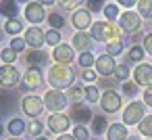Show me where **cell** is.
I'll use <instances>...</instances> for the list:
<instances>
[{
    "instance_id": "obj_1",
    "label": "cell",
    "mask_w": 152,
    "mask_h": 140,
    "mask_svg": "<svg viewBox=\"0 0 152 140\" xmlns=\"http://www.w3.org/2000/svg\"><path fill=\"white\" fill-rule=\"evenodd\" d=\"M73 82H75V71L69 67V65H52L50 71H48V84L52 86V90H65V88H73Z\"/></svg>"
},
{
    "instance_id": "obj_2",
    "label": "cell",
    "mask_w": 152,
    "mask_h": 140,
    "mask_svg": "<svg viewBox=\"0 0 152 140\" xmlns=\"http://www.w3.org/2000/svg\"><path fill=\"white\" fill-rule=\"evenodd\" d=\"M92 38L94 42H115V40H121V29L115 27L110 21H96L92 25Z\"/></svg>"
},
{
    "instance_id": "obj_3",
    "label": "cell",
    "mask_w": 152,
    "mask_h": 140,
    "mask_svg": "<svg viewBox=\"0 0 152 140\" xmlns=\"http://www.w3.org/2000/svg\"><path fill=\"white\" fill-rule=\"evenodd\" d=\"M144 117H146V102H140V100L129 102L123 111V123L125 125H140Z\"/></svg>"
},
{
    "instance_id": "obj_4",
    "label": "cell",
    "mask_w": 152,
    "mask_h": 140,
    "mask_svg": "<svg viewBox=\"0 0 152 140\" xmlns=\"http://www.w3.org/2000/svg\"><path fill=\"white\" fill-rule=\"evenodd\" d=\"M67 102H69V96L63 94L61 90H48L46 96H44V105H46V109L52 111V113H61V111L67 107Z\"/></svg>"
},
{
    "instance_id": "obj_5",
    "label": "cell",
    "mask_w": 152,
    "mask_h": 140,
    "mask_svg": "<svg viewBox=\"0 0 152 140\" xmlns=\"http://www.w3.org/2000/svg\"><path fill=\"white\" fill-rule=\"evenodd\" d=\"M44 98H40V96H36V94H27V96H23V100H21V109H23V113L27 115V117H38V115H42V111H44Z\"/></svg>"
},
{
    "instance_id": "obj_6",
    "label": "cell",
    "mask_w": 152,
    "mask_h": 140,
    "mask_svg": "<svg viewBox=\"0 0 152 140\" xmlns=\"http://www.w3.org/2000/svg\"><path fill=\"white\" fill-rule=\"evenodd\" d=\"M69 127H71V119H69L67 115H63V113H52V115L48 117V130H50L52 134L63 136V134H67Z\"/></svg>"
},
{
    "instance_id": "obj_7",
    "label": "cell",
    "mask_w": 152,
    "mask_h": 140,
    "mask_svg": "<svg viewBox=\"0 0 152 140\" xmlns=\"http://www.w3.org/2000/svg\"><path fill=\"white\" fill-rule=\"evenodd\" d=\"M19 80H21L19 77V69L15 65H2V69H0V86H2L4 90L15 88Z\"/></svg>"
},
{
    "instance_id": "obj_8",
    "label": "cell",
    "mask_w": 152,
    "mask_h": 140,
    "mask_svg": "<svg viewBox=\"0 0 152 140\" xmlns=\"http://www.w3.org/2000/svg\"><path fill=\"white\" fill-rule=\"evenodd\" d=\"M140 19H142V17H140V13L125 11V13L119 17V27H121L123 32H127V34L137 32V29H140V25H142V21H140Z\"/></svg>"
},
{
    "instance_id": "obj_9",
    "label": "cell",
    "mask_w": 152,
    "mask_h": 140,
    "mask_svg": "<svg viewBox=\"0 0 152 140\" xmlns=\"http://www.w3.org/2000/svg\"><path fill=\"white\" fill-rule=\"evenodd\" d=\"M23 86L27 90H40L44 86V75H42V69L40 67H29L23 75Z\"/></svg>"
},
{
    "instance_id": "obj_10",
    "label": "cell",
    "mask_w": 152,
    "mask_h": 140,
    "mask_svg": "<svg viewBox=\"0 0 152 140\" xmlns=\"http://www.w3.org/2000/svg\"><path fill=\"white\" fill-rule=\"evenodd\" d=\"M100 107L104 113H117L121 109V94L115 90H106L100 98Z\"/></svg>"
},
{
    "instance_id": "obj_11",
    "label": "cell",
    "mask_w": 152,
    "mask_h": 140,
    "mask_svg": "<svg viewBox=\"0 0 152 140\" xmlns=\"http://www.w3.org/2000/svg\"><path fill=\"white\" fill-rule=\"evenodd\" d=\"M133 80L137 86H146V88H152V65L148 63H140L133 71Z\"/></svg>"
},
{
    "instance_id": "obj_12",
    "label": "cell",
    "mask_w": 152,
    "mask_h": 140,
    "mask_svg": "<svg viewBox=\"0 0 152 140\" xmlns=\"http://www.w3.org/2000/svg\"><path fill=\"white\" fill-rule=\"evenodd\" d=\"M25 19L29 23H42L46 19V9L44 2H29L25 7Z\"/></svg>"
},
{
    "instance_id": "obj_13",
    "label": "cell",
    "mask_w": 152,
    "mask_h": 140,
    "mask_svg": "<svg viewBox=\"0 0 152 140\" xmlns=\"http://www.w3.org/2000/svg\"><path fill=\"white\" fill-rule=\"evenodd\" d=\"M25 42H27L31 48L40 50V48L44 46V42H46V32H44L42 27L34 25V27H29V29L25 32Z\"/></svg>"
},
{
    "instance_id": "obj_14",
    "label": "cell",
    "mask_w": 152,
    "mask_h": 140,
    "mask_svg": "<svg viewBox=\"0 0 152 140\" xmlns=\"http://www.w3.org/2000/svg\"><path fill=\"white\" fill-rule=\"evenodd\" d=\"M92 46H94V38L92 34H86V32H77L73 36V48L79 52V55H86V52H92Z\"/></svg>"
},
{
    "instance_id": "obj_15",
    "label": "cell",
    "mask_w": 152,
    "mask_h": 140,
    "mask_svg": "<svg viewBox=\"0 0 152 140\" xmlns=\"http://www.w3.org/2000/svg\"><path fill=\"white\" fill-rule=\"evenodd\" d=\"M52 57H54V61L58 65H69L75 59V48L69 46V44H61V46H56L52 50Z\"/></svg>"
},
{
    "instance_id": "obj_16",
    "label": "cell",
    "mask_w": 152,
    "mask_h": 140,
    "mask_svg": "<svg viewBox=\"0 0 152 140\" xmlns=\"http://www.w3.org/2000/svg\"><path fill=\"white\" fill-rule=\"evenodd\" d=\"M73 27L77 29V32H83V29H88V27H92L94 23H92V13L88 11V9H79V11H75L73 13Z\"/></svg>"
},
{
    "instance_id": "obj_17",
    "label": "cell",
    "mask_w": 152,
    "mask_h": 140,
    "mask_svg": "<svg viewBox=\"0 0 152 140\" xmlns=\"http://www.w3.org/2000/svg\"><path fill=\"white\" fill-rule=\"evenodd\" d=\"M115 69H117V63H115V59L110 55H100L96 59V71H98V75L106 77V75L115 73Z\"/></svg>"
},
{
    "instance_id": "obj_18",
    "label": "cell",
    "mask_w": 152,
    "mask_h": 140,
    "mask_svg": "<svg viewBox=\"0 0 152 140\" xmlns=\"http://www.w3.org/2000/svg\"><path fill=\"white\" fill-rule=\"evenodd\" d=\"M129 134H127V125L125 123H113L108 125V132H106V140H127Z\"/></svg>"
},
{
    "instance_id": "obj_19",
    "label": "cell",
    "mask_w": 152,
    "mask_h": 140,
    "mask_svg": "<svg viewBox=\"0 0 152 140\" xmlns=\"http://www.w3.org/2000/svg\"><path fill=\"white\" fill-rule=\"evenodd\" d=\"M73 119L77 121V125H83V123L92 121L94 117H92L90 107H86V105H75V107H73Z\"/></svg>"
},
{
    "instance_id": "obj_20",
    "label": "cell",
    "mask_w": 152,
    "mask_h": 140,
    "mask_svg": "<svg viewBox=\"0 0 152 140\" xmlns=\"http://www.w3.org/2000/svg\"><path fill=\"white\" fill-rule=\"evenodd\" d=\"M46 59H48V55L42 52V50H29V55L25 57V61H27L29 67H42L46 63Z\"/></svg>"
},
{
    "instance_id": "obj_21",
    "label": "cell",
    "mask_w": 152,
    "mask_h": 140,
    "mask_svg": "<svg viewBox=\"0 0 152 140\" xmlns=\"http://www.w3.org/2000/svg\"><path fill=\"white\" fill-rule=\"evenodd\" d=\"M67 96H69V100H71L73 105H81V100H83V96H86V88H83V86H73Z\"/></svg>"
},
{
    "instance_id": "obj_22",
    "label": "cell",
    "mask_w": 152,
    "mask_h": 140,
    "mask_svg": "<svg viewBox=\"0 0 152 140\" xmlns=\"http://www.w3.org/2000/svg\"><path fill=\"white\" fill-rule=\"evenodd\" d=\"M4 32L11 34V36H17L23 32V21L19 19H11V21H4Z\"/></svg>"
},
{
    "instance_id": "obj_23",
    "label": "cell",
    "mask_w": 152,
    "mask_h": 140,
    "mask_svg": "<svg viewBox=\"0 0 152 140\" xmlns=\"http://www.w3.org/2000/svg\"><path fill=\"white\" fill-rule=\"evenodd\" d=\"M25 130H27V127H25V121H21L19 117H13V119L9 121V132H11L13 136H21Z\"/></svg>"
},
{
    "instance_id": "obj_24",
    "label": "cell",
    "mask_w": 152,
    "mask_h": 140,
    "mask_svg": "<svg viewBox=\"0 0 152 140\" xmlns=\"http://www.w3.org/2000/svg\"><path fill=\"white\" fill-rule=\"evenodd\" d=\"M92 130H94V134H96V136H98V134H102V132H108V125H106L104 115H96V117L92 119Z\"/></svg>"
},
{
    "instance_id": "obj_25",
    "label": "cell",
    "mask_w": 152,
    "mask_h": 140,
    "mask_svg": "<svg viewBox=\"0 0 152 140\" xmlns=\"http://www.w3.org/2000/svg\"><path fill=\"white\" fill-rule=\"evenodd\" d=\"M137 130H140L142 136H146V138L152 140V115H146V117L142 119V123L137 125Z\"/></svg>"
},
{
    "instance_id": "obj_26",
    "label": "cell",
    "mask_w": 152,
    "mask_h": 140,
    "mask_svg": "<svg viewBox=\"0 0 152 140\" xmlns=\"http://www.w3.org/2000/svg\"><path fill=\"white\" fill-rule=\"evenodd\" d=\"M135 7H137V13H140V17L152 19V0H140V2H137Z\"/></svg>"
},
{
    "instance_id": "obj_27",
    "label": "cell",
    "mask_w": 152,
    "mask_h": 140,
    "mask_svg": "<svg viewBox=\"0 0 152 140\" xmlns=\"http://www.w3.org/2000/svg\"><path fill=\"white\" fill-rule=\"evenodd\" d=\"M15 15H17V4L15 2H2V17L7 21H11V19H17Z\"/></svg>"
},
{
    "instance_id": "obj_28",
    "label": "cell",
    "mask_w": 152,
    "mask_h": 140,
    "mask_svg": "<svg viewBox=\"0 0 152 140\" xmlns=\"http://www.w3.org/2000/svg\"><path fill=\"white\" fill-rule=\"evenodd\" d=\"M121 52H123V40H115V42L106 44V55H110L113 59L117 55H121Z\"/></svg>"
},
{
    "instance_id": "obj_29",
    "label": "cell",
    "mask_w": 152,
    "mask_h": 140,
    "mask_svg": "<svg viewBox=\"0 0 152 140\" xmlns=\"http://www.w3.org/2000/svg\"><path fill=\"white\" fill-rule=\"evenodd\" d=\"M48 23H50L52 29L58 32V29L65 25V19H63V15H58V13H50V15H48Z\"/></svg>"
},
{
    "instance_id": "obj_30",
    "label": "cell",
    "mask_w": 152,
    "mask_h": 140,
    "mask_svg": "<svg viewBox=\"0 0 152 140\" xmlns=\"http://www.w3.org/2000/svg\"><path fill=\"white\" fill-rule=\"evenodd\" d=\"M79 65L83 69H90L92 65H96V57L92 52H86V55H79Z\"/></svg>"
},
{
    "instance_id": "obj_31",
    "label": "cell",
    "mask_w": 152,
    "mask_h": 140,
    "mask_svg": "<svg viewBox=\"0 0 152 140\" xmlns=\"http://www.w3.org/2000/svg\"><path fill=\"white\" fill-rule=\"evenodd\" d=\"M15 61H17V52H15L11 46L4 48V50H2V63H4V65H13Z\"/></svg>"
},
{
    "instance_id": "obj_32",
    "label": "cell",
    "mask_w": 152,
    "mask_h": 140,
    "mask_svg": "<svg viewBox=\"0 0 152 140\" xmlns=\"http://www.w3.org/2000/svg\"><path fill=\"white\" fill-rule=\"evenodd\" d=\"M86 98H88L90 102H96V100H100L102 96H100V90H98L96 86H86Z\"/></svg>"
},
{
    "instance_id": "obj_33",
    "label": "cell",
    "mask_w": 152,
    "mask_h": 140,
    "mask_svg": "<svg viewBox=\"0 0 152 140\" xmlns=\"http://www.w3.org/2000/svg\"><path fill=\"white\" fill-rule=\"evenodd\" d=\"M46 42H48V44H52L54 48H56V46H61V34H58L56 29L46 32Z\"/></svg>"
},
{
    "instance_id": "obj_34",
    "label": "cell",
    "mask_w": 152,
    "mask_h": 140,
    "mask_svg": "<svg viewBox=\"0 0 152 140\" xmlns=\"http://www.w3.org/2000/svg\"><path fill=\"white\" fill-rule=\"evenodd\" d=\"M127 57H129L131 61H137V63H140V61L144 59V48H142V46H131Z\"/></svg>"
},
{
    "instance_id": "obj_35",
    "label": "cell",
    "mask_w": 152,
    "mask_h": 140,
    "mask_svg": "<svg viewBox=\"0 0 152 140\" xmlns=\"http://www.w3.org/2000/svg\"><path fill=\"white\" fill-rule=\"evenodd\" d=\"M73 136H75L77 140H88V138H90V132H88L86 125H75V127H73Z\"/></svg>"
},
{
    "instance_id": "obj_36",
    "label": "cell",
    "mask_w": 152,
    "mask_h": 140,
    "mask_svg": "<svg viewBox=\"0 0 152 140\" xmlns=\"http://www.w3.org/2000/svg\"><path fill=\"white\" fill-rule=\"evenodd\" d=\"M104 15H106V19H108V21H113V19H117V17H121V15H119V7H117V4H106Z\"/></svg>"
},
{
    "instance_id": "obj_37",
    "label": "cell",
    "mask_w": 152,
    "mask_h": 140,
    "mask_svg": "<svg viewBox=\"0 0 152 140\" xmlns=\"http://www.w3.org/2000/svg\"><path fill=\"white\" fill-rule=\"evenodd\" d=\"M25 46H27L25 38H13V42H11V48H13L15 52H23V50H25Z\"/></svg>"
},
{
    "instance_id": "obj_38",
    "label": "cell",
    "mask_w": 152,
    "mask_h": 140,
    "mask_svg": "<svg viewBox=\"0 0 152 140\" xmlns=\"http://www.w3.org/2000/svg\"><path fill=\"white\" fill-rule=\"evenodd\" d=\"M123 94L125 96H135L137 94V84L135 82H125L123 84Z\"/></svg>"
},
{
    "instance_id": "obj_39",
    "label": "cell",
    "mask_w": 152,
    "mask_h": 140,
    "mask_svg": "<svg viewBox=\"0 0 152 140\" xmlns=\"http://www.w3.org/2000/svg\"><path fill=\"white\" fill-rule=\"evenodd\" d=\"M42 130H44V123H42V121H29V127H27V132H29V134H34V136H38V138H40Z\"/></svg>"
},
{
    "instance_id": "obj_40",
    "label": "cell",
    "mask_w": 152,
    "mask_h": 140,
    "mask_svg": "<svg viewBox=\"0 0 152 140\" xmlns=\"http://www.w3.org/2000/svg\"><path fill=\"white\" fill-rule=\"evenodd\" d=\"M115 75H117L119 80L127 82V77H129V69H127V65H117V69H115Z\"/></svg>"
},
{
    "instance_id": "obj_41",
    "label": "cell",
    "mask_w": 152,
    "mask_h": 140,
    "mask_svg": "<svg viewBox=\"0 0 152 140\" xmlns=\"http://www.w3.org/2000/svg\"><path fill=\"white\" fill-rule=\"evenodd\" d=\"M88 4V11H104L106 7H104V2H100V0H98V2H96V0H90V2H86Z\"/></svg>"
},
{
    "instance_id": "obj_42",
    "label": "cell",
    "mask_w": 152,
    "mask_h": 140,
    "mask_svg": "<svg viewBox=\"0 0 152 140\" xmlns=\"http://www.w3.org/2000/svg\"><path fill=\"white\" fill-rule=\"evenodd\" d=\"M144 50H146L148 55H152V32L144 36Z\"/></svg>"
},
{
    "instance_id": "obj_43",
    "label": "cell",
    "mask_w": 152,
    "mask_h": 140,
    "mask_svg": "<svg viewBox=\"0 0 152 140\" xmlns=\"http://www.w3.org/2000/svg\"><path fill=\"white\" fill-rule=\"evenodd\" d=\"M58 4H61L63 9H67V11H73L79 2H77V0H65V2H58Z\"/></svg>"
},
{
    "instance_id": "obj_44",
    "label": "cell",
    "mask_w": 152,
    "mask_h": 140,
    "mask_svg": "<svg viewBox=\"0 0 152 140\" xmlns=\"http://www.w3.org/2000/svg\"><path fill=\"white\" fill-rule=\"evenodd\" d=\"M81 77H83L86 82H94V80H96V71H90V69H86V71L81 73Z\"/></svg>"
},
{
    "instance_id": "obj_45",
    "label": "cell",
    "mask_w": 152,
    "mask_h": 140,
    "mask_svg": "<svg viewBox=\"0 0 152 140\" xmlns=\"http://www.w3.org/2000/svg\"><path fill=\"white\" fill-rule=\"evenodd\" d=\"M144 102H146L148 107H152V88H146V90H144Z\"/></svg>"
},
{
    "instance_id": "obj_46",
    "label": "cell",
    "mask_w": 152,
    "mask_h": 140,
    "mask_svg": "<svg viewBox=\"0 0 152 140\" xmlns=\"http://www.w3.org/2000/svg\"><path fill=\"white\" fill-rule=\"evenodd\" d=\"M117 4H121V7H127V9H131L133 4H137V2H131V0H121V2H117Z\"/></svg>"
},
{
    "instance_id": "obj_47",
    "label": "cell",
    "mask_w": 152,
    "mask_h": 140,
    "mask_svg": "<svg viewBox=\"0 0 152 140\" xmlns=\"http://www.w3.org/2000/svg\"><path fill=\"white\" fill-rule=\"evenodd\" d=\"M56 140H77V138H75L73 134H63V136H58Z\"/></svg>"
},
{
    "instance_id": "obj_48",
    "label": "cell",
    "mask_w": 152,
    "mask_h": 140,
    "mask_svg": "<svg viewBox=\"0 0 152 140\" xmlns=\"http://www.w3.org/2000/svg\"><path fill=\"white\" fill-rule=\"evenodd\" d=\"M127 140H140V138H137V136H129Z\"/></svg>"
},
{
    "instance_id": "obj_49",
    "label": "cell",
    "mask_w": 152,
    "mask_h": 140,
    "mask_svg": "<svg viewBox=\"0 0 152 140\" xmlns=\"http://www.w3.org/2000/svg\"><path fill=\"white\" fill-rule=\"evenodd\" d=\"M36 140H48V138H44V136H40V138H36Z\"/></svg>"
},
{
    "instance_id": "obj_50",
    "label": "cell",
    "mask_w": 152,
    "mask_h": 140,
    "mask_svg": "<svg viewBox=\"0 0 152 140\" xmlns=\"http://www.w3.org/2000/svg\"><path fill=\"white\" fill-rule=\"evenodd\" d=\"M11 140H19V138H11Z\"/></svg>"
}]
</instances>
